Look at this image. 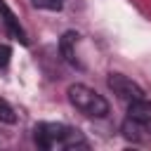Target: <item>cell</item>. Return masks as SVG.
<instances>
[{
  "instance_id": "6da1fadb",
  "label": "cell",
  "mask_w": 151,
  "mask_h": 151,
  "mask_svg": "<svg viewBox=\"0 0 151 151\" xmlns=\"http://www.w3.org/2000/svg\"><path fill=\"white\" fill-rule=\"evenodd\" d=\"M33 139L40 149H85L87 142L80 130L61 125V123H38L33 127Z\"/></svg>"
},
{
  "instance_id": "7a4b0ae2",
  "label": "cell",
  "mask_w": 151,
  "mask_h": 151,
  "mask_svg": "<svg viewBox=\"0 0 151 151\" xmlns=\"http://www.w3.org/2000/svg\"><path fill=\"white\" fill-rule=\"evenodd\" d=\"M66 94H68V101H71L80 113H85V116H90V118H104V116L109 113V101H106L99 92H94L92 87H87V85L76 83V85H71V87L66 90Z\"/></svg>"
},
{
  "instance_id": "3957f363",
  "label": "cell",
  "mask_w": 151,
  "mask_h": 151,
  "mask_svg": "<svg viewBox=\"0 0 151 151\" xmlns=\"http://www.w3.org/2000/svg\"><path fill=\"white\" fill-rule=\"evenodd\" d=\"M106 85H109V90H111L118 99H123V101H132V99L144 97V90H142L132 78L123 76V73H109Z\"/></svg>"
},
{
  "instance_id": "277c9868",
  "label": "cell",
  "mask_w": 151,
  "mask_h": 151,
  "mask_svg": "<svg viewBox=\"0 0 151 151\" xmlns=\"http://www.w3.org/2000/svg\"><path fill=\"white\" fill-rule=\"evenodd\" d=\"M127 116L142 123H151V99L149 97H139L127 101Z\"/></svg>"
},
{
  "instance_id": "5b68a950",
  "label": "cell",
  "mask_w": 151,
  "mask_h": 151,
  "mask_svg": "<svg viewBox=\"0 0 151 151\" xmlns=\"http://www.w3.org/2000/svg\"><path fill=\"white\" fill-rule=\"evenodd\" d=\"M120 130H123V137H127V139H132V142H142L144 139V123L142 120H134V118H130L127 116V120L120 125Z\"/></svg>"
},
{
  "instance_id": "8992f818",
  "label": "cell",
  "mask_w": 151,
  "mask_h": 151,
  "mask_svg": "<svg viewBox=\"0 0 151 151\" xmlns=\"http://www.w3.org/2000/svg\"><path fill=\"white\" fill-rule=\"evenodd\" d=\"M76 42H78V33H73V31H66L61 35V40H59V50H61V54H64V59L68 64H76V52H73Z\"/></svg>"
},
{
  "instance_id": "52a82bcc",
  "label": "cell",
  "mask_w": 151,
  "mask_h": 151,
  "mask_svg": "<svg viewBox=\"0 0 151 151\" xmlns=\"http://www.w3.org/2000/svg\"><path fill=\"white\" fill-rule=\"evenodd\" d=\"M0 12L5 14V26L9 28V33H12V35H17L21 42H26V35H24V31H21V26H19V21H17V17L7 9V5H5V2H0Z\"/></svg>"
},
{
  "instance_id": "ba28073f",
  "label": "cell",
  "mask_w": 151,
  "mask_h": 151,
  "mask_svg": "<svg viewBox=\"0 0 151 151\" xmlns=\"http://www.w3.org/2000/svg\"><path fill=\"white\" fill-rule=\"evenodd\" d=\"M0 123H7V125H12V123H17V111L9 106V101H5V99H0Z\"/></svg>"
},
{
  "instance_id": "9c48e42d",
  "label": "cell",
  "mask_w": 151,
  "mask_h": 151,
  "mask_svg": "<svg viewBox=\"0 0 151 151\" xmlns=\"http://www.w3.org/2000/svg\"><path fill=\"white\" fill-rule=\"evenodd\" d=\"M33 7L38 9H50V12H59L64 7V0H31Z\"/></svg>"
},
{
  "instance_id": "30bf717a",
  "label": "cell",
  "mask_w": 151,
  "mask_h": 151,
  "mask_svg": "<svg viewBox=\"0 0 151 151\" xmlns=\"http://www.w3.org/2000/svg\"><path fill=\"white\" fill-rule=\"evenodd\" d=\"M9 59H12L9 45H0V68H7L9 66Z\"/></svg>"
}]
</instances>
